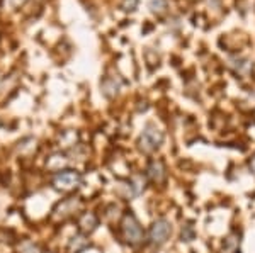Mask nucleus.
Returning a JSON list of instances; mask_svg holds the SVG:
<instances>
[{"mask_svg":"<svg viewBox=\"0 0 255 253\" xmlns=\"http://www.w3.org/2000/svg\"><path fill=\"white\" fill-rule=\"evenodd\" d=\"M240 250V235L237 231H233L232 235H228L221 247V253H238Z\"/></svg>","mask_w":255,"mask_h":253,"instance_id":"423d86ee","label":"nucleus"},{"mask_svg":"<svg viewBox=\"0 0 255 253\" xmlns=\"http://www.w3.org/2000/svg\"><path fill=\"white\" fill-rule=\"evenodd\" d=\"M249 167H250V172H252L255 175V155L252 158H250V162H249Z\"/></svg>","mask_w":255,"mask_h":253,"instance_id":"1a4fd4ad","label":"nucleus"},{"mask_svg":"<svg viewBox=\"0 0 255 253\" xmlns=\"http://www.w3.org/2000/svg\"><path fill=\"white\" fill-rule=\"evenodd\" d=\"M163 143V133L155 126H148L139 138V150L143 153H153L162 146Z\"/></svg>","mask_w":255,"mask_h":253,"instance_id":"f257e3e1","label":"nucleus"},{"mask_svg":"<svg viewBox=\"0 0 255 253\" xmlns=\"http://www.w3.org/2000/svg\"><path fill=\"white\" fill-rule=\"evenodd\" d=\"M146 175L153 183H163L165 182V177H167V170H165V165H163L162 160H153L148 165L146 169Z\"/></svg>","mask_w":255,"mask_h":253,"instance_id":"20e7f679","label":"nucleus"},{"mask_svg":"<svg viewBox=\"0 0 255 253\" xmlns=\"http://www.w3.org/2000/svg\"><path fill=\"white\" fill-rule=\"evenodd\" d=\"M121 230H123V236H125L128 243L136 245L143 240V228L139 226L138 219L133 214L125 216V219L121 223Z\"/></svg>","mask_w":255,"mask_h":253,"instance_id":"f03ea898","label":"nucleus"},{"mask_svg":"<svg viewBox=\"0 0 255 253\" xmlns=\"http://www.w3.org/2000/svg\"><path fill=\"white\" fill-rule=\"evenodd\" d=\"M192 238H194V231H192L191 226H186V231L182 230V240H186V242H191Z\"/></svg>","mask_w":255,"mask_h":253,"instance_id":"6e6552de","label":"nucleus"},{"mask_svg":"<svg viewBox=\"0 0 255 253\" xmlns=\"http://www.w3.org/2000/svg\"><path fill=\"white\" fill-rule=\"evenodd\" d=\"M172 235V226L167 219L160 218L157 219L153 224L150 226V233H148V238H150V243L151 245H163L168 240V236Z\"/></svg>","mask_w":255,"mask_h":253,"instance_id":"7ed1b4c3","label":"nucleus"},{"mask_svg":"<svg viewBox=\"0 0 255 253\" xmlns=\"http://www.w3.org/2000/svg\"><path fill=\"white\" fill-rule=\"evenodd\" d=\"M55 183H56V187H60V189L70 190L80 183V175L77 172H72V170H67V172H61L58 177H56Z\"/></svg>","mask_w":255,"mask_h":253,"instance_id":"39448f33","label":"nucleus"},{"mask_svg":"<svg viewBox=\"0 0 255 253\" xmlns=\"http://www.w3.org/2000/svg\"><path fill=\"white\" fill-rule=\"evenodd\" d=\"M165 7H167L165 0H151V10L157 12V14H162L165 10Z\"/></svg>","mask_w":255,"mask_h":253,"instance_id":"0eeeda50","label":"nucleus"}]
</instances>
